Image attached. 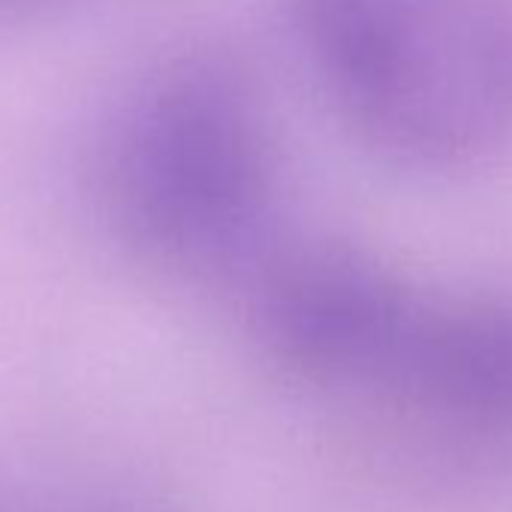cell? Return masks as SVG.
Returning <instances> with one entry per match:
<instances>
[{
	"mask_svg": "<svg viewBox=\"0 0 512 512\" xmlns=\"http://www.w3.org/2000/svg\"><path fill=\"white\" fill-rule=\"evenodd\" d=\"M100 190L121 238L157 269L217 281L263 253L278 205V148L256 82L193 55L148 76L118 109Z\"/></svg>",
	"mask_w": 512,
	"mask_h": 512,
	"instance_id": "cell-1",
	"label": "cell"
},
{
	"mask_svg": "<svg viewBox=\"0 0 512 512\" xmlns=\"http://www.w3.org/2000/svg\"><path fill=\"white\" fill-rule=\"evenodd\" d=\"M341 115L377 151L458 172L512 145V0H287Z\"/></svg>",
	"mask_w": 512,
	"mask_h": 512,
	"instance_id": "cell-2",
	"label": "cell"
},
{
	"mask_svg": "<svg viewBox=\"0 0 512 512\" xmlns=\"http://www.w3.org/2000/svg\"><path fill=\"white\" fill-rule=\"evenodd\" d=\"M0 512H118L103 503L52 494V491H31L0 482Z\"/></svg>",
	"mask_w": 512,
	"mask_h": 512,
	"instance_id": "cell-3",
	"label": "cell"
}]
</instances>
